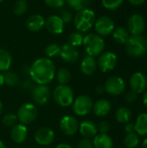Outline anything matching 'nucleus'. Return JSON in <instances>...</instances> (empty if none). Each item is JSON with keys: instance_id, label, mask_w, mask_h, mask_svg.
Listing matches in <instances>:
<instances>
[{"instance_id": "22", "label": "nucleus", "mask_w": 147, "mask_h": 148, "mask_svg": "<svg viewBox=\"0 0 147 148\" xmlns=\"http://www.w3.org/2000/svg\"><path fill=\"white\" fill-rule=\"evenodd\" d=\"M97 69V62L94 57L87 56L81 62V70L86 75H92Z\"/></svg>"}, {"instance_id": "19", "label": "nucleus", "mask_w": 147, "mask_h": 148, "mask_svg": "<svg viewBox=\"0 0 147 148\" xmlns=\"http://www.w3.org/2000/svg\"><path fill=\"white\" fill-rule=\"evenodd\" d=\"M45 24V19L39 14H34L29 16L26 21V27L31 32H37L41 30Z\"/></svg>"}, {"instance_id": "11", "label": "nucleus", "mask_w": 147, "mask_h": 148, "mask_svg": "<svg viewBox=\"0 0 147 148\" xmlns=\"http://www.w3.org/2000/svg\"><path fill=\"white\" fill-rule=\"evenodd\" d=\"M61 131L67 136L75 135L79 130V123L76 118L71 115H66L62 117L59 124Z\"/></svg>"}, {"instance_id": "4", "label": "nucleus", "mask_w": 147, "mask_h": 148, "mask_svg": "<svg viewBox=\"0 0 147 148\" xmlns=\"http://www.w3.org/2000/svg\"><path fill=\"white\" fill-rule=\"evenodd\" d=\"M127 54L132 57H141L147 52V39L141 36H133L126 43Z\"/></svg>"}, {"instance_id": "16", "label": "nucleus", "mask_w": 147, "mask_h": 148, "mask_svg": "<svg viewBox=\"0 0 147 148\" xmlns=\"http://www.w3.org/2000/svg\"><path fill=\"white\" fill-rule=\"evenodd\" d=\"M55 135L54 131L49 127H42L36 132L35 140L40 146H49L55 140Z\"/></svg>"}, {"instance_id": "48", "label": "nucleus", "mask_w": 147, "mask_h": 148, "mask_svg": "<svg viewBox=\"0 0 147 148\" xmlns=\"http://www.w3.org/2000/svg\"><path fill=\"white\" fill-rule=\"evenodd\" d=\"M142 147L143 148H147V138H146L143 142H142Z\"/></svg>"}, {"instance_id": "31", "label": "nucleus", "mask_w": 147, "mask_h": 148, "mask_svg": "<svg viewBox=\"0 0 147 148\" xmlns=\"http://www.w3.org/2000/svg\"><path fill=\"white\" fill-rule=\"evenodd\" d=\"M3 75V80L4 83L7 84L10 87H15L18 84L19 82V78L16 74H15L12 71H5Z\"/></svg>"}, {"instance_id": "43", "label": "nucleus", "mask_w": 147, "mask_h": 148, "mask_svg": "<svg viewBox=\"0 0 147 148\" xmlns=\"http://www.w3.org/2000/svg\"><path fill=\"white\" fill-rule=\"evenodd\" d=\"M129 3L134 6H139V5H141L142 3H145L146 0H128Z\"/></svg>"}, {"instance_id": "17", "label": "nucleus", "mask_w": 147, "mask_h": 148, "mask_svg": "<svg viewBox=\"0 0 147 148\" xmlns=\"http://www.w3.org/2000/svg\"><path fill=\"white\" fill-rule=\"evenodd\" d=\"M62 61L68 63H73L76 62L79 58L80 53L76 47L68 44V42L61 47L60 55Z\"/></svg>"}, {"instance_id": "38", "label": "nucleus", "mask_w": 147, "mask_h": 148, "mask_svg": "<svg viewBox=\"0 0 147 148\" xmlns=\"http://www.w3.org/2000/svg\"><path fill=\"white\" fill-rule=\"evenodd\" d=\"M44 3L49 7L57 9V8H61L62 6H63L65 0H44Z\"/></svg>"}, {"instance_id": "20", "label": "nucleus", "mask_w": 147, "mask_h": 148, "mask_svg": "<svg viewBox=\"0 0 147 148\" xmlns=\"http://www.w3.org/2000/svg\"><path fill=\"white\" fill-rule=\"evenodd\" d=\"M112 110V105L110 101L105 99L98 100L93 106V111L98 117H105L109 114Z\"/></svg>"}, {"instance_id": "29", "label": "nucleus", "mask_w": 147, "mask_h": 148, "mask_svg": "<svg viewBox=\"0 0 147 148\" xmlns=\"http://www.w3.org/2000/svg\"><path fill=\"white\" fill-rule=\"evenodd\" d=\"M71 79V73L66 68L60 69L56 73V80L60 85H67Z\"/></svg>"}, {"instance_id": "42", "label": "nucleus", "mask_w": 147, "mask_h": 148, "mask_svg": "<svg viewBox=\"0 0 147 148\" xmlns=\"http://www.w3.org/2000/svg\"><path fill=\"white\" fill-rule=\"evenodd\" d=\"M125 131L126 134H131L135 132V125L133 122H127L125 126Z\"/></svg>"}, {"instance_id": "26", "label": "nucleus", "mask_w": 147, "mask_h": 148, "mask_svg": "<svg viewBox=\"0 0 147 148\" xmlns=\"http://www.w3.org/2000/svg\"><path fill=\"white\" fill-rule=\"evenodd\" d=\"M133 114L132 111L126 108V107H120L117 109L115 113V119L119 123L126 124L127 122H130L132 119Z\"/></svg>"}, {"instance_id": "28", "label": "nucleus", "mask_w": 147, "mask_h": 148, "mask_svg": "<svg viewBox=\"0 0 147 148\" xmlns=\"http://www.w3.org/2000/svg\"><path fill=\"white\" fill-rule=\"evenodd\" d=\"M139 144V136L134 132L126 134L124 138V145L126 148H136Z\"/></svg>"}, {"instance_id": "8", "label": "nucleus", "mask_w": 147, "mask_h": 148, "mask_svg": "<svg viewBox=\"0 0 147 148\" xmlns=\"http://www.w3.org/2000/svg\"><path fill=\"white\" fill-rule=\"evenodd\" d=\"M104 88L105 92L110 95H120L126 89V82L124 79L120 76H112L106 81Z\"/></svg>"}, {"instance_id": "40", "label": "nucleus", "mask_w": 147, "mask_h": 148, "mask_svg": "<svg viewBox=\"0 0 147 148\" xmlns=\"http://www.w3.org/2000/svg\"><path fill=\"white\" fill-rule=\"evenodd\" d=\"M77 148H94L93 147V141H91L90 139L84 138L81 140L78 143Z\"/></svg>"}, {"instance_id": "14", "label": "nucleus", "mask_w": 147, "mask_h": 148, "mask_svg": "<svg viewBox=\"0 0 147 148\" xmlns=\"http://www.w3.org/2000/svg\"><path fill=\"white\" fill-rule=\"evenodd\" d=\"M32 98L34 101L39 106L47 104L50 98L49 88L47 85L37 84L32 90Z\"/></svg>"}, {"instance_id": "30", "label": "nucleus", "mask_w": 147, "mask_h": 148, "mask_svg": "<svg viewBox=\"0 0 147 148\" xmlns=\"http://www.w3.org/2000/svg\"><path fill=\"white\" fill-rule=\"evenodd\" d=\"M83 38L84 36L81 32H72L68 37V43L77 48L83 43Z\"/></svg>"}, {"instance_id": "3", "label": "nucleus", "mask_w": 147, "mask_h": 148, "mask_svg": "<svg viewBox=\"0 0 147 148\" xmlns=\"http://www.w3.org/2000/svg\"><path fill=\"white\" fill-rule=\"evenodd\" d=\"M85 49L87 51L88 56H97L103 53L105 49V42L103 38L98 34L90 33L84 36L83 43Z\"/></svg>"}, {"instance_id": "21", "label": "nucleus", "mask_w": 147, "mask_h": 148, "mask_svg": "<svg viewBox=\"0 0 147 148\" xmlns=\"http://www.w3.org/2000/svg\"><path fill=\"white\" fill-rule=\"evenodd\" d=\"M79 131L84 138H93L97 135V125L92 121H84L79 125Z\"/></svg>"}, {"instance_id": "45", "label": "nucleus", "mask_w": 147, "mask_h": 148, "mask_svg": "<svg viewBox=\"0 0 147 148\" xmlns=\"http://www.w3.org/2000/svg\"><path fill=\"white\" fill-rule=\"evenodd\" d=\"M55 148H74L72 146L68 145V144H66V143H61L59 145L56 146Z\"/></svg>"}, {"instance_id": "49", "label": "nucleus", "mask_w": 147, "mask_h": 148, "mask_svg": "<svg viewBox=\"0 0 147 148\" xmlns=\"http://www.w3.org/2000/svg\"><path fill=\"white\" fill-rule=\"evenodd\" d=\"M0 148H6V145L2 140H0Z\"/></svg>"}, {"instance_id": "2", "label": "nucleus", "mask_w": 147, "mask_h": 148, "mask_svg": "<svg viewBox=\"0 0 147 148\" xmlns=\"http://www.w3.org/2000/svg\"><path fill=\"white\" fill-rule=\"evenodd\" d=\"M74 24L76 29L81 32H88L94 25L96 21L95 13L91 9H84L79 10L74 17Z\"/></svg>"}, {"instance_id": "33", "label": "nucleus", "mask_w": 147, "mask_h": 148, "mask_svg": "<svg viewBox=\"0 0 147 148\" xmlns=\"http://www.w3.org/2000/svg\"><path fill=\"white\" fill-rule=\"evenodd\" d=\"M68 3L76 11L87 9L91 0H66Z\"/></svg>"}, {"instance_id": "50", "label": "nucleus", "mask_w": 147, "mask_h": 148, "mask_svg": "<svg viewBox=\"0 0 147 148\" xmlns=\"http://www.w3.org/2000/svg\"><path fill=\"white\" fill-rule=\"evenodd\" d=\"M2 111H3V104H2V102H1V101H0V114H1V113H2Z\"/></svg>"}, {"instance_id": "41", "label": "nucleus", "mask_w": 147, "mask_h": 148, "mask_svg": "<svg viewBox=\"0 0 147 148\" xmlns=\"http://www.w3.org/2000/svg\"><path fill=\"white\" fill-rule=\"evenodd\" d=\"M137 99H138L137 94H135V93L133 92V91L127 92V93L126 94V95H125V100H126V101L128 104H133V103H134V102L137 101Z\"/></svg>"}, {"instance_id": "47", "label": "nucleus", "mask_w": 147, "mask_h": 148, "mask_svg": "<svg viewBox=\"0 0 147 148\" xmlns=\"http://www.w3.org/2000/svg\"><path fill=\"white\" fill-rule=\"evenodd\" d=\"M4 84V80H3V75L0 72V88Z\"/></svg>"}, {"instance_id": "1", "label": "nucleus", "mask_w": 147, "mask_h": 148, "mask_svg": "<svg viewBox=\"0 0 147 148\" xmlns=\"http://www.w3.org/2000/svg\"><path fill=\"white\" fill-rule=\"evenodd\" d=\"M29 75L37 84L48 85L55 76V63L49 58H38L30 66Z\"/></svg>"}, {"instance_id": "51", "label": "nucleus", "mask_w": 147, "mask_h": 148, "mask_svg": "<svg viewBox=\"0 0 147 148\" xmlns=\"http://www.w3.org/2000/svg\"><path fill=\"white\" fill-rule=\"evenodd\" d=\"M3 1H4V0H0V3H1V2H3Z\"/></svg>"}, {"instance_id": "24", "label": "nucleus", "mask_w": 147, "mask_h": 148, "mask_svg": "<svg viewBox=\"0 0 147 148\" xmlns=\"http://www.w3.org/2000/svg\"><path fill=\"white\" fill-rule=\"evenodd\" d=\"M135 133L139 136H147V114H139L135 121Z\"/></svg>"}, {"instance_id": "36", "label": "nucleus", "mask_w": 147, "mask_h": 148, "mask_svg": "<svg viewBox=\"0 0 147 148\" xmlns=\"http://www.w3.org/2000/svg\"><path fill=\"white\" fill-rule=\"evenodd\" d=\"M17 117L16 114H7L3 117V123L5 127H12L16 125V121H17Z\"/></svg>"}, {"instance_id": "18", "label": "nucleus", "mask_w": 147, "mask_h": 148, "mask_svg": "<svg viewBox=\"0 0 147 148\" xmlns=\"http://www.w3.org/2000/svg\"><path fill=\"white\" fill-rule=\"evenodd\" d=\"M10 137L16 144L23 143L28 137V128L23 124H16L10 131Z\"/></svg>"}, {"instance_id": "13", "label": "nucleus", "mask_w": 147, "mask_h": 148, "mask_svg": "<svg viewBox=\"0 0 147 148\" xmlns=\"http://www.w3.org/2000/svg\"><path fill=\"white\" fill-rule=\"evenodd\" d=\"M146 28L145 19L141 15L134 14L127 21V30L133 36H139L143 33Z\"/></svg>"}, {"instance_id": "27", "label": "nucleus", "mask_w": 147, "mask_h": 148, "mask_svg": "<svg viewBox=\"0 0 147 148\" xmlns=\"http://www.w3.org/2000/svg\"><path fill=\"white\" fill-rule=\"evenodd\" d=\"M113 39L120 44H126V42L129 40V32L126 29L123 27H118L113 31Z\"/></svg>"}, {"instance_id": "12", "label": "nucleus", "mask_w": 147, "mask_h": 148, "mask_svg": "<svg viewBox=\"0 0 147 148\" xmlns=\"http://www.w3.org/2000/svg\"><path fill=\"white\" fill-rule=\"evenodd\" d=\"M129 85L131 88V91L139 95L144 93L147 88V77L142 72H135L132 75Z\"/></svg>"}, {"instance_id": "44", "label": "nucleus", "mask_w": 147, "mask_h": 148, "mask_svg": "<svg viewBox=\"0 0 147 148\" xmlns=\"http://www.w3.org/2000/svg\"><path fill=\"white\" fill-rule=\"evenodd\" d=\"M95 91H96V93L99 94V95L103 94V93L105 92L104 86H103V85H98V86L96 87V88H95Z\"/></svg>"}, {"instance_id": "37", "label": "nucleus", "mask_w": 147, "mask_h": 148, "mask_svg": "<svg viewBox=\"0 0 147 148\" xmlns=\"http://www.w3.org/2000/svg\"><path fill=\"white\" fill-rule=\"evenodd\" d=\"M97 129H98V132L100 134H107L110 132V130H111V125H110L109 122H107L106 121H101L98 124Z\"/></svg>"}, {"instance_id": "5", "label": "nucleus", "mask_w": 147, "mask_h": 148, "mask_svg": "<svg viewBox=\"0 0 147 148\" xmlns=\"http://www.w3.org/2000/svg\"><path fill=\"white\" fill-rule=\"evenodd\" d=\"M53 98L59 106L68 108L72 105L75 100V95L69 86L58 85L53 91Z\"/></svg>"}, {"instance_id": "35", "label": "nucleus", "mask_w": 147, "mask_h": 148, "mask_svg": "<svg viewBox=\"0 0 147 148\" xmlns=\"http://www.w3.org/2000/svg\"><path fill=\"white\" fill-rule=\"evenodd\" d=\"M123 2L124 0H101L102 5L109 10H114L118 9L123 3Z\"/></svg>"}, {"instance_id": "15", "label": "nucleus", "mask_w": 147, "mask_h": 148, "mask_svg": "<svg viewBox=\"0 0 147 148\" xmlns=\"http://www.w3.org/2000/svg\"><path fill=\"white\" fill-rule=\"evenodd\" d=\"M44 26L46 27L47 30L49 33L53 35H60L64 30L65 23H63V21L59 16L52 15V16H49L45 20Z\"/></svg>"}, {"instance_id": "9", "label": "nucleus", "mask_w": 147, "mask_h": 148, "mask_svg": "<svg viewBox=\"0 0 147 148\" xmlns=\"http://www.w3.org/2000/svg\"><path fill=\"white\" fill-rule=\"evenodd\" d=\"M117 56L113 52H103L100 55L97 62V67L103 73L112 71L117 65Z\"/></svg>"}, {"instance_id": "46", "label": "nucleus", "mask_w": 147, "mask_h": 148, "mask_svg": "<svg viewBox=\"0 0 147 148\" xmlns=\"http://www.w3.org/2000/svg\"><path fill=\"white\" fill-rule=\"evenodd\" d=\"M143 104L147 108V90L145 91V93L143 95Z\"/></svg>"}, {"instance_id": "6", "label": "nucleus", "mask_w": 147, "mask_h": 148, "mask_svg": "<svg viewBox=\"0 0 147 148\" xmlns=\"http://www.w3.org/2000/svg\"><path fill=\"white\" fill-rule=\"evenodd\" d=\"M73 112L78 116H86L92 110L94 102L88 95H80L73 101Z\"/></svg>"}, {"instance_id": "7", "label": "nucleus", "mask_w": 147, "mask_h": 148, "mask_svg": "<svg viewBox=\"0 0 147 148\" xmlns=\"http://www.w3.org/2000/svg\"><path fill=\"white\" fill-rule=\"evenodd\" d=\"M16 117L21 124H29L36 119L37 108L32 103H24L18 108Z\"/></svg>"}, {"instance_id": "39", "label": "nucleus", "mask_w": 147, "mask_h": 148, "mask_svg": "<svg viewBox=\"0 0 147 148\" xmlns=\"http://www.w3.org/2000/svg\"><path fill=\"white\" fill-rule=\"evenodd\" d=\"M64 23H69L73 20V16L70 11L68 10H62L61 13V16H59Z\"/></svg>"}, {"instance_id": "23", "label": "nucleus", "mask_w": 147, "mask_h": 148, "mask_svg": "<svg viewBox=\"0 0 147 148\" xmlns=\"http://www.w3.org/2000/svg\"><path fill=\"white\" fill-rule=\"evenodd\" d=\"M93 147L94 148H113V141L108 134H100L94 137Z\"/></svg>"}, {"instance_id": "25", "label": "nucleus", "mask_w": 147, "mask_h": 148, "mask_svg": "<svg viewBox=\"0 0 147 148\" xmlns=\"http://www.w3.org/2000/svg\"><path fill=\"white\" fill-rule=\"evenodd\" d=\"M12 64V56L9 51L0 49V72L8 71Z\"/></svg>"}, {"instance_id": "32", "label": "nucleus", "mask_w": 147, "mask_h": 148, "mask_svg": "<svg viewBox=\"0 0 147 148\" xmlns=\"http://www.w3.org/2000/svg\"><path fill=\"white\" fill-rule=\"evenodd\" d=\"M28 10V3L26 0H17L13 7V11L16 16H23Z\"/></svg>"}, {"instance_id": "34", "label": "nucleus", "mask_w": 147, "mask_h": 148, "mask_svg": "<svg viewBox=\"0 0 147 148\" xmlns=\"http://www.w3.org/2000/svg\"><path fill=\"white\" fill-rule=\"evenodd\" d=\"M60 50H61V47L58 44L50 43V44L47 45V47L45 48L44 53L48 57L51 58V57H55L56 56H59Z\"/></svg>"}, {"instance_id": "10", "label": "nucleus", "mask_w": 147, "mask_h": 148, "mask_svg": "<svg viewBox=\"0 0 147 148\" xmlns=\"http://www.w3.org/2000/svg\"><path fill=\"white\" fill-rule=\"evenodd\" d=\"M114 22L109 16H101L94 23V29L97 34L101 36H107L114 30Z\"/></svg>"}]
</instances>
